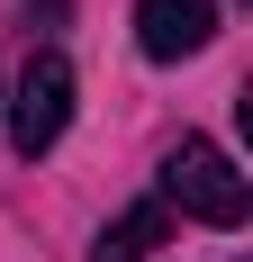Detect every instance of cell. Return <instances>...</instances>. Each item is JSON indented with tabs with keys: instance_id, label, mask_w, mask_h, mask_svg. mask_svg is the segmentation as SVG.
<instances>
[{
	"instance_id": "3957f363",
	"label": "cell",
	"mask_w": 253,
	"mask_h": 262,
	"mask_svg": "<svg viewBox=\"0 0 253 262\" xmlns=\"http://www.w3.org/2000/svg\"><path fill=\"white\" fill-rule=\"evenodd\" d=\"M217 36V0H136V46L154 63H181Z\"/></svg>"
},
{
	"instance_id": "7a4b0ae2",
	"label": "cell",
	"mask_w": 253,
	"mask_h": 262,
	"mask_svg": "<svg viewBox=\"0 0 253 262\" xmlns=\"http://www.w3.org/2000/svg\"><path fill=\"white\" fill-rule=\"evenodd\" d=\"M9 145H18L27 163L36 154H54V136L73 127V63H64V54H27V73H18V91H9Z\"/></svg>"
},
{
	"instance_id": "277c9868",
	"label": "cell",
	"mask_w": 253,
	"mask_h": 262,
	"mask_svg": "<svg viewBox=\"0 0 253 262\" xmlns=\"http://www.w3.org/2000/svg\"><path fill=\"white\" fill-rule=\"evenodd\" d=\"M163 226H172V208H163V199H136V208H126L118 226H109V235L91 244V262H154Z\"/></svg>"
},
{
	"instance_id": "6da1fadb",
	"label": "cell",
	"mask_w": 253,
	"mask_h": 262,
	"mask_svg": "<svg viewBox=\"0 0 253 262\" xmlns=\"http://www.w3.org/2000/svg\"><path fill=\"white\" fill-rule=\"evenodd\" d=\"M163 208L199 217V226H244L253 190H244V172H235L208 136H181L172 154H163Z\"/></svg>"
}]
</instances>
